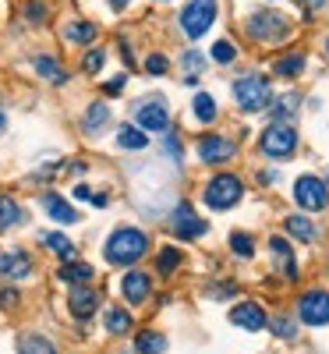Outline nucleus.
Instances as JSON below:
<instances>
[{"mask_svg": "<svg viewBox=\"0 0 329 354\" xmlns=\"http://www.w3.org/2000/svg\"><path fill=\"white\" fill-rule=\"evenodd\" d=\"M145 252H149V238L138 227H117L103 245V255L110 266H135Z\"/></svg>", "mask_w": 329, "mask_h": 354, "instance_id": "nucleus-1", "label": "nucleus"}, {"mask_svg": "<svg viewBox=\"0 0 329 354\" xmlns=\"http://www.w3.org/2000/svg\"><path fill=\"white\" fill-rule=\"evenodd\" d=\"M230 93H234V103L245 113H258V110L269 106V100H273V82H269L265 75H258V71H252V75L237 78Z\"/></svg>", "mask_w": 329, "mask_h": 354, "instance_id": "nucleus-2", "label": "nucleus"}, {"mask_svg": "<svg viewBox=\"0 0 329 354\" xmlns=\"http://www.w3.org/2000/svg\"><path fill=\"white\" fill-rule=\"evenodd\" d=\"M245 28H248V36H252L255 43L276 46V43H283V39L290 36V18L280 15V11H255V15H248Z\"/></svg>", "mask_w": 329, "mask_h": 354, "instance_id": "nucleus-3", "label": "nucleus"}, {"mask_svg": "<svg viewBox=\"0 0 329 354\" xmlns=\"http://www.w3.org/2000/svg\"><path fill=\"white\" fill-rule=\"evenodd\" d=\"M241 195H245V185H241V177H237V174H216V177H209V185L202 192L205 205H209V209H216V213L237 205V202H241Z\"/></svg>", "mask_w": 329, "mask_h": 354, "instance_id": "nucleus-4", "label": "nucleus"}, {"mask_svg": "<svg viewBox=\"0 0 329 354\" xmlns=\"http://www.w3.org/2000/svg\"><path fill=\"white\" fill-rule=\"evenodd\" d=\"M216 15H220L216 0H188V4L181 8V18H177V21H181V32L188 39H198V36H205L209 28H213Z\"/></svg>", "mask_w": 329, "mask_h": 354, "instance_id": "nucleus-5", "label": "nucleus"}, {"mask_svg": "<svg viewBox=\"0 0 329 354\" xmlns=\"http://www.w3.org/2000/svg\"><path fill=\"white\" fill-rule=\"evenodd\" d=\"M258 149H262L265 156H273V160H287V156L297 153V131H294L290 124L273 121V124L258 135Z\"/></svg>", "mask_w": 329, "mask_h": 354, "instance_id": "nucleus-6", "label": "nucleus"}, {"mask_svg": "<svg viewBox=\"0 0 329 354\" xmlns=\"http://www.w3.org/2000/svg\"><path fill=\"white\" fill-rule=\"evenodd\" d=\"M135 124L142 131H153V135H163L170 128V110H167V100L163 96H145L135 103Z\"/></svg>", "mask_w": 329, "mask_h": 354, "instance_id": "nucleus-7", "label": "nucleus"}, {"mask_svg": "<svg viewBox=\"0 0 329 354\" xmlns=\"http://www.w3.org/2000/svg\"><path fill=\"white\" fill-rule=\"evenodd\" d=\"M294 202L301 205V209L319 213V209L329 205V185L322 181V177H315V174H301L294 181Z\"/></svg>", "mask_w": 329, "mask_h": 354, "instance_id": "nucleus-8", "label": "nucleus"}, {"mask_svg": "<svg viewBox=\"0 0 329 354\" xmlns=\"http://www.w3.org/2000/svg\"><path fill=\"white\" fill-rule=\"evenodd\" d=\"M297 315L308 326H326L329 322V290H308L297 298Z\"/></svg>", "mask_w": 329, "mask_h": 354, "instance_id": "nucleus-9", "label": "nucleus"}, {"mask_svg": "<svg viewBox=\"0 0 329 354\" xmlns=\"http://www.w3.org/2000/svg\"><path fill=\"white\" fill-rule=\"evenodd\" d=\"M32 273H36V259L25 248H8L0 255V277L4 280H28Z\"/></svg>", "mask_w": 329, "mask_h": 354, "instance_id": "nucleus-10", "label": "nucleus"}, {"mask_svg": "<svg viewBox=\"0 0 329 354\" xmlns=\"http://www.w3.org/2000/svg\"><path fill=\"white\" fill-rule=\"evenodd\" d=\"M170 230L177 234V238L195 241V238H202V234H205V220L191 209L188 202H181V205H177V209L170 213Z\"/></svg>", "mask_w": 329, "mask_h": 354, "instance_id": "nucleus-11", "label": "nucleus"}, {"mask_svg": "<svg viewBox=\"0 0 329 354\" xmlns=\"http://www.w3.org/2000/svg\"><path fill=\"white\" fill-rule=\"evenodd\" d=\"M234 153H237V145L230 142V138H223V135H202L198 138V160L202 163H227V160H234Z\"/></svg>", "mask_w": 329, "mask_h": 354, "instance_id": "nucleus-12", "label": "nucleus"}, {"mask_svg": "<svg viewBox=\"0 0 329 354\" xmlns=\"http://www.w3.org/2000/svg\"><path fill=\"white\" fill-rule=\"evenodd\" d=\"M39 205L46 209V216L53 220V223H61V227H71V223H78L82 216H78V209L61 195V192H43L39 195Z\"/></svg>", "mask_w": 329, "mask_h": 354, "instance_id": "nucleus-13", "label": "nucleus"}, {"mask_svg": "<svg viewBox=\"0 0 329 354\" xmlns=\"http://www.w3.org/2000/svg\"><path fill=\"white\" fill-rule=\"evenodd\" d=\"M110 121H113V113H110V106H106L103 100L88 103L85 113H82V135H85V138H100V135L110 128Z\"/></svg>", "mask_w": 329, "mask_h": 354, "instance_id": "nucleus-14", "label": "nucleus"}, {"mask_svg": "<svg viewBox=\"0 0 329 354\" xmlns=\"http://www.w3.org/2000/svg\"><path fill=\"white\" fill-rule=\"evenodd\" d=\"M96 36H100V25H96V21H85V18H71V21H64V28H61V39H64L68 46H93Z\"/></svg>", "mask_w": 329, "mask_h": 354, "instance_id": "nucleus-15", "label": "nucleus"}, {"mask_svg": "<svg viewBox=\"0 0 329 354\" xmlns=\"http://www.w3.org/2000/svg\"><path fill=\"white\" fill-rule=\"evenodd\" d=\"M32 68H36V75H39L43 82H50V85H68V82H71V71L57 61V57H50V53H36V57H32Z\"/></svg>", "mask_w": 329, "mask_h": 354, "instance_id": "nucleus-16", "label": "nucleus"}, {"mask_svg": "<svg viewBox=\"0 0 329 354\" xmlns=\"http://www.w3.org/2000/svg\"><path fill=\"white\" fill-rule=\"evenodd\" d=\"M68 308H71L75 319H88V315L100 308V294L93 287H85V283H75L71 298H68Z\"/></svg>", "mask_w": 329, "mask_h": 354, "instance_id": "nucleus-17", "label": "nucleus"}, {"mask_svg": "<svg viewBox=\"0 0 329 354\" xmlns=\"http://www.w3.org/2000/svg\"><path fill=\"white\" fill-rule=\"evenodd\" d=\"M149 290H153V280H149V273H142V270H131L121 280V294H124L128 305H142L149 298Z\"/></svg>", "mask_w": 329, "mask_h": 354, "instance_id": "nucleus-18", "label": "nucleus"}, {"mask_svg": "<svg viewBox=\"0 0 329 354\" xmlns=\"http://www.w3.org/2000/svg\"><path fill=\"white\" fill-rule=\"evenodd\" d=\"M230 322L234 326H245L248 333H258V330H265V312L255 305V301H245V305H237L234 312H230Z\"/></svg>", "mask_w": 329, "mask_h": 354, "instance_id": "nucleus-19", "label": "nucleus"}, {"mask_svg": "<svg viewBox=\"0 0 329 354\" xmlns=\"http://www.w3.org/2000/svg\"><path fill=\"white\" fill-rule=\"evenodd\" d=\"M273 103V121H280V124H290L297 113H301V93H283V96H276V100H269Z\"/></svg>", "mask_w": 329, "mask_h": 354, "instance_id": "nucleus-20", "label": "nucleus"}, {"mask_svg": "<svg viewBox=\"0 0 329 354\" xmlns=\"http://www.w3.org/2000/svg\"><path fill=\"white\" fill-rule=\"evenodd\" d=\"M269 255H273V262L283 270L287 280H297V266H294V248L283 241V238H269Z\"/></svg>", "mask_w": 329, "mask_h": 354, "instance_id": "nucleus-21", "label": "nucleus"}, {"mask_svg": "<svg viewBox=\"0 0 329 354\" xmlns=\"http://www.w3.org/2000/svg\"><path fill=\"white\" fill-rule=\"evenodd\" d=\"M25 223V205L15 195H0V230H15Z\"/></svg>", "mask_w": 329, "mask_h": 354, "instance_id": "nucleus-22", "label": "nucleus"}, {"mask_svg": "<svg viewBox=\"0 0 329 354\" xmlns=\"http://www.w3.org/2000/svg\"><path fill=\"white\" fill-rule=\"evenodd\" d=\"M149 145V135L138 124H121L117 128V149H128V153H142Z\"/></svg>", "mask_w": 329, "mask_h": 354, "instance_id": "nucleus-23", "label": "nucleus"}, {"mask_svg": "<svg viewBox=\"0 0 329 354\" xmlns=\"http://www.w3.org/2000/svg\"><path fill=\"white\" fill-rule=\"evenodd\" d=\"M283 227H287V234H290V238H297V241H315L319 238V230H315V223L308 220V216H301V213H294V216H287L283 220Z\"/></svg>", "mask_w": 329, "mask_h": 354, "instance_id": "nucleus-24", "label": "nucleus"}, {"mask_svg": "<svg viewBox=\"0 0 329 354\" xmlns=\"http://www.w3.org/2000/svg\"><path fill=\"white\" fill-rule=\"evenodd\" d=\"M305 53H287V57H276V61H273V75L276 78H297V75H301L305 71Z\"/></svg>", "mask_w": 329, "mask_h": 354, "instance_id": "nucleus-25", "label": "nucleus"}, {"mask_svg": "<svg viewBox=\"0 0 329 354\" xmlns=\"http://www.w3.org/2000/svg\"><path fill=\"white\" fill-rule=\"evenodd\" d=\"M39 245H46L57 259H64V262H71V259L78 255V252H75V245L64 238V234H53V230H50V234L43 230V234H39Z\"/></svg>", "mask_w": 329, "mask_h": 354, "instance_id": "nucleus-26", "label": "nucleus"}, {"mask_svg": "<svg viewBox=\"0 0 329 354\" xmlns=\"http://www.w3.org/2000/svg\"><path fill=\"white\" fill-rule=\"evenodd\" d=\"M57 277L75 287V283H88L96 273H93V266H85V262H75V259H71V262H64L61 270H57Z\"/></svg>", "mask_w": 329, "mask_h": 354, "instance_id": "nucleus-27", "label": "nucleus"}, {"mask_svg": "<svg viewBox=\"0 0 329 354\" xmlns=\"http://www.w3.org/2000/svg\"><path fill=\"white\" fill-rule=\"evenodd\" d=\"M202 68H205V57H202L198 50H185V53H181L185 85H198V78H202Z\"/></svg>", "mask_w": 329, "mask_h": 354, "instance_id": "nucleus-28", "label": "nucleus"}, {"mask_svg": "<svg viewBox=\"0 0 329 354\" xmlns=\"http://www.w3.org/2000/svg\"><path fill=\"white\" fill-rule=\"evenodd\" d=\"M191 113H195V121L213 124L216 117H220V106H216V100L209 96V93H198V96H195V103H191Z\"/></svg>", "mask_w": 329, "mask_h": 354, "instance_id": "nucleus-29", "label": "nucleus"}, {"mask_svg": "<svg viewBox=\"0 0 329 354\" xmlns=\"http://www.w3.org/2000/svg\"><path fill=\"white\" fill-rule=\"evenodd\" d=\"M135 351L138 354H167V337L156 333V330H145V333H138Z\"/></svg>", "mask_w": 329, "mask_h": 354, "instance_id": "nucleus-30", "label": "nucleus"}, {"mask_svg": "<svg viewBox=\"0 0 329 354\" xmlns=\"http://www.w3.org/2000/svg\"><path fill=\"white\" fill-rule=\"evenodd\" d=\"M18 354H57V347H53L46 337H39V333H21Z\"/></svg>", "mask_w": 329, "mask_h": 354, "instance_id": "nucleus-31", "label": "nucleus"}, {"mask_svg": "<svg viewBox=\"0 0 329 354\" xmlns=\"http://www.w3.org/2000/svg\"><path fill=\"white\" fill-rule=\"evenodd\" d=\"M103 322H106V333H113V337L131 333V312H124V308H110Z\"/></svg>", "mask_w": 329, "mask_h": 354, "instance_id": "nucleus-32", "label": "nucleus"}, {"mask_svg": "<svg viewBox=\"0 0 329 354\" xmlns=\"http://www.w3.org/2000/svg\"><path fill=\"white\" fill-rule=\"evenodd\" d=\"M21 18L28 21V25H46V18H50V4L46 0H25L21 4Z\"/></svg>", "mask_w": 329, "mask_h": 354, "instance_id": "nucleus-33", "label": "nucleus"}, {"mask_svg": "<svg viewBox=\"0 0 329 354\" xmlns=\"http://www.w3.org/2000/svg\"><path fill=\"white\" fill-rule=\"evenodd\" d=\"M106 64V50L103 46H85L82 53V75H100Z\"/></svg>", "mask_w": 329, "mask_h": 354, "instance_id": "nucleus-34", "label": "nucleus"}, {"mask_svg": "<svg viewBox=\"0 0 329 354\" xmlns=\"http://www.w3.org/2000/svg\"><path fill=\"white\" fill-rule=\"evenodd\" d=\"M209 57H213L216 64H234L237 61V46L230 39H216L213 46H209Z\"/></svg>", "mask_w": 329, "mask_h": 354, "instance_id": "nucleus-35", "label": "nucleus"}, {"mask_svg": "<svg viewBox=\"0 0 329 354\" xmlns=\"http://www.w3.org/2000/svg\"><path fill=\"white\" fill-rule=\"evenodd\" d=\"M177 266H181V252H177V248H163V252L156 255V270H160V277L173 273Z\"/></svg>", "mask_w": 329, "mask_h": 354, "instance_id": "nucleus-36", "label": "nucleus"}, {"mask_svg": "<svg viewBox=\"0 0 329 354\" xmlns=\"http://www.w3.org/2000/svg\"><path fill=\"white\" fill-rule=\"evenodd\" d=\"M160 149H163V156H170V163H181V135H173V131L167 128Z\"/></svg>", "mask_w": 329, "mask_h": 354, "instance_id": "nucleus-37", "label": "nucleus"}, {"mask_svg": "<svg viewBox=\"0 0 329 354\" xmlns=\"http://www.w3.org/2000/svg\"><path fill=\"white\" fill-rule=\"evenodd\" d=\"M230 248H234V255L252 259V255H255V241H252V234H234V238H230Z\"/></svg>", "mask_w": 329, "mask_h": 354, "instance_id": "nucleus-38", "label": "nucleus"}, {"mask_svg": "<svg viewBox=\"0 0 329 354\" xmlns=\"http://www.w3.org/2000/svg\"><path fill=\"white\" fill-rule=\"evenodd\" d=\"M145 71L153 75V78H160V75L170 71V61H167L163 53H149V57H145Z\"/></svg>", "mask_w": 329, "mask_h": 354, "instance_id": "nucleus-39", "label": "nucleus"}, {"mask_svg": "<svg viewBox=\"0 0 329 354\" xmlns=\"http://www.w3.org/2000/svg\"><path fill=\"white\" fill-rule=\"evenodd\" d=\"M124 88H128V75L121 71V75H113V78H110V82L103 85V93H106V96H121Z\"/></svg>", "mask_w": 329, "mask_h": 354, "instance_id": "nucleus-40", "label": "nucleus"}, {"mask_svg": "<svg viewBox=\"0 0 329 354\" xmlns=\"http://www.w3.org/2000/svg\"><path fill=\"white\" fill-rule=\"evenodd\" d=\"M265 326H273V333H276V337H283V340H290V337L297 333L290 319H273V322H265Z\"/></svg>", "mask_w": 329, "mask_h": 354, "instance_id": "nucleus-41", "label": "nucleus"}, {"mask_svg": "<svg viewBox=\"0 0 329 354\" xmlns=\"http://www.w3.org/2000/svg\"><path fill=\"white\" fill-rule=\"evenodd\" d=\"M0 305L15 308V305H18V290H8V287H4V290H0Z\"/></svg>", "mask_w": 329, "mask_h": 354, "instance_id": "nucleus-42", "label": "nucleus"}, {"mask_svg": "<svg viewBox=\"0 0 329 354\" xmlns=\"http://www.w3.org/2000/svg\"><path fill=\"white\" fill-rule=\"evenodd\" d=\"M258 181H262V185H276V181H280V174H276V170H262V174H258Z\"/></svg>", "mask_w": 329, "mask_h": 354, "instance_id": "nucleus-43", "label": "nucleus"}, {"mask_svg": "<svg viewBox=\"0 0 329 354\" xmlns=\"http://www.w3.org/2000/svg\"><path fill=\"white\" fill-rule=\"evenodd\" d=\"M68 170H71L75 177H82V174L88 170V163H85V160H71V163H68Z\"/></svg>", "mask_w": 329, "mask_h": 354, "instance_id": "nucleus-44", "label": "nucleus"}, {"mask_svg": "<svg viewBox=\"0 0 329 354\" xmlns=\"http://www.w3.org/2000/svg\"><path fill=\"white\" fill-rule=\"evenodd\" d=\"M88 195H93V188H88V185H75V198L78 202H88Z\"/></svg>", "mask_w": 329, "mask_h": 354, "instance_id": "nucleus-45", "label": "nucleus"}, {"mask_svg": "<svg viewBox=\"0 0 329 354\" xmlns=\"http://www.w3.org/2000/svg\"><path fill=\"white\" fill-rule=\"evenodd\" d=\"M106 4H110V11L121 15V11H128V8H131V0H106Z\"/></svg>", "mask_w": 329, "mask_h": 354, "instance_id": "nucleus-46", "label": "nucleus"}, {"mask_svg": "<svg viewBox=\"0 0 329 354\" xmlns=\"http://www.w3.org/2000/svg\"><path fill=\"white\" fill-rule=\"evenodd\" d=\"M301 4H305L308 11H319V8H326V0H301Z\"/></svg>", "mask_w": 329, "mask_h": 354, "instance_id": "nucleus-47", "label": "nucleus"}, {"mask_svg": "<svg viewBox=\"0 0 329 354\" xmlns=\"http://www.w3.org/2000/svg\"><path fill=\"white\" fill-rule=\"evenodd\" d=\"M8 128V113H4V106H0V131Z\"/></svg>", "mask_w": 329, "mask_h": 354, "instance_id": "nucleus-48", "label": "nucleus"}, {"mask_svg": "<svg viewBox=\"0 0 329 354\" xmlns=\"http://www.w3.org/2000/svg\"><path fill=\"white\" fill-rule=\"evenodd\" d=\"M322 46H326V57H329V36H326V43H322Z\"/></svg>", "mask_w": 329, "mask_h": 354, "instance_id": "nucleus-49", "label": "nucleus"}, {"mask_svg": "<svg viewBox=\"0 0 329 354\" xmlns=\"http://www.w3.org/2000/svg\"><path fill=\"white\" fill-rule=\"evenodd\" d=\"M156 4H167V0H156Z\"/></svg>", "mask_w": 329, "mask_h": 354, "instance_id": "nucleus-50", "label": "nucleus"}, {"mask_svg": "<svg viewBox=\"0 0 329 354\" xmlns=\"http://www.w3.org/2000/svg\"><path fill=\"white\" fill-rule=\"evenodd\" d=\"M326 185H329V174H326Z\"/></svg>", "mask_w": 329, "mask_h": 354, "instance_id": "nucleus-51", "label": "nucleus"}]
</instances>
